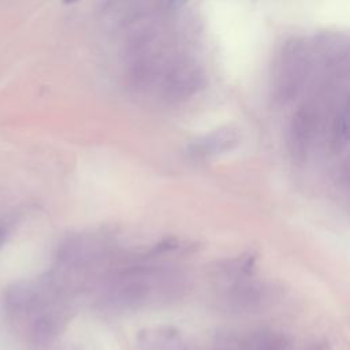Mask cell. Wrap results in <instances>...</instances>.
I'll use <instances>...</instances> for the list:
<instances>
[{
	"instance_id": "cell-1",
	"label": "cell",
	"mask_w": 350,
	"mask_h": 350,
	"mask_svg": "<svg viewBox=\"0 0 350 350\" xmlns=\"http://www.w3.org/2000/svg\"><path fill=\"white\" fill-rule=\"evenodd\" d=\"M314 131V118L309 109H299L290 124L288 150L297 164H304L308 159L309 146Z\"/></svg>"
},
{
	"instance_id": "cell-2",
	"label": "cell",
	"mask_w": 350,
	"mask_h": 350,
	"mask_svg": "<svg viewBox=\"0 0 350 350\" xmlns=\"http://www.w3.org/2000/svg\"><path fill=\"white\" fill-rule=\"evenodd\" d=\"M149 294V286L146 280L129 279L120 282L109 291V302L120 308H133L142 304Z\"/></svg>"
},
{
	"instance_id": "cell-3",
	"label": "cell",
	"mask_w": 350,
	"mask_h": 350,
	"mask_svg": "<svg viewBox=\"0 0 350 350\" xmlns=\"http://www.w3.org/2000/svg\"><path fill=\"white\" fill-rule=\"evenodd\" d=\"M237 142L238 135L232 130H220L196 142L190 148V153L193 157L205 159L231 149Z\"/></svg>"
},
{
	"instance_id": "cell-4",
	"label": "cell",
	"mask_w": 350,
	"mask_h": 350,
	"mask_svg": "<svg viewBox=\"0 0 350 350\" xmlns=\"http://www.w3.org/2000/svg\"><path fill=\"white\" fill-rule=\"evenodd\" d=\"M290 343L286 336L273 331H258L249 335L239 350H290Z\"/></svg>"
},
{
	"instance_id": "cell-5",
	"label": "cell",
	"mask_w": 350,
	"mask_h": 350,
	"mask_svg": "<svg viewBox=\"0 0 350 350\" xmlns=\"http://www.w3.org/2000/svg\"><path fill=\"white\" fill-rule=\"evenodd\" d=\"M349 135V108L345 105L338 113V118L334 123V144L342 146L347 142Z\"/></svg>"
},
{
	"instance_id": "cell-6",
	"label": "cell",
	"mask_w": 350,
	"mask_h": 350,
	"mask_svg": "<svg viewBox=\"0 0 350 350\" xmlns=\"http://www.w3.org/2000/svg\"><path fill=\"white\" fill-rule=\"evenodd\" d=\"M187 0H170V8H178L180 7L182 4H185Z\"/></svg>"
},
{
	"instance_id": "cell-7",
	"label": "cell",
	"mask_w": 350,
	"mask_h": 350,
	"mask_svg": "<svg viewBox=\"0 0 350 350\" xmlns=\"http://www.w3.org/2000/svg\"><path fill=\"white\" fill-rule=\"evenodd\" d=\"M5 238H7V230L3 226H0V246L3 245Z\"/></svg>"
},
{
	"instance_id": "cell-8",
	"label": "cell",
	"mask_w": 350,
	"mask_h": 350,
	"mask_svg": "<svg viewBox=\"0 0 350 350\" xmlns=\"http://www.w3.org/2000/svg\"><path fill=\"white\" fill-rule=\"evenodd\" d=\"M75 1H78V0H63V4H72Z\"/></svg>"
}]
</instances>
